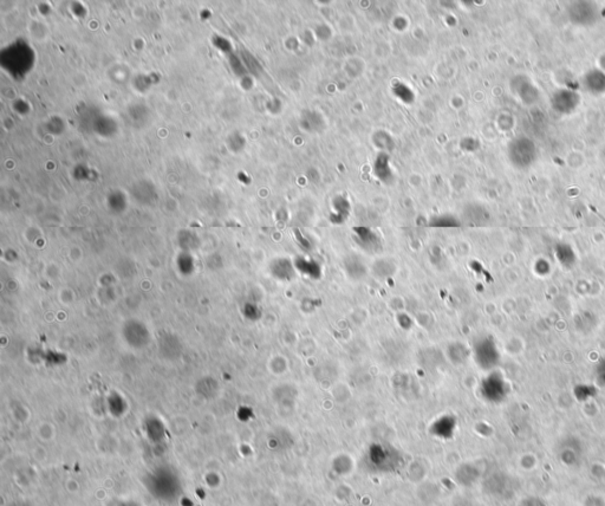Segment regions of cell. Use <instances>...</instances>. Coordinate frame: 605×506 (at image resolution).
Instances as JSON below:
<instances>
[{
  "label": "cell",
  "mask_w": 605,
  "mask_h": 506,
  "mask_svg": "<svg viewBox=\"0 0 605 506\" xmlns=\"http://www.w3.org/2000/svg\"><path fill=\"white\" fill-rule=\"evenodd\" d=\"M474 356L476 362L483 367H492L498 362V349L494 342L489 338H483L479 341L474 347Z\"/></svg>",
  "instance_id": "cell-1"
},
{
  "label": "cell",
  "mask_w": 605,
  "mask_h": 506,
  "mask_svg": "<svg viewBox=\"0 0 605 506\" xmlns=\"http://www.w3.org/2000/svg\"><path fill=\"white\" fill-rule=\"evenodd\" d=\"M65 487L68 488L69 492H72V493L80 491V484L74 480V479H69V480L65 482Z\"/></svg>",
  "instance_id": "cell-2"
}]
</instances>
